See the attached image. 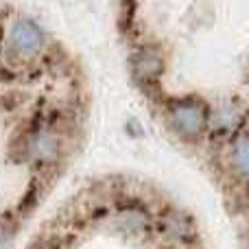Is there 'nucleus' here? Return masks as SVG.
<instances>
[{
    "label": "nucleus",
    "instance_id": "5",
    "mask_svg": "<svg viewBox=\"0 0 249 249\" xmlns=\"http://www.w3.org/2000/svg\"><path fill=\"white\" fill-rule=\"evenodd\" d=\"M116 228L121 230L124 236H131V238H142L151 228V221L149 214H146L144 208L140 206H123L116 214Z\"/></svg>",
    "mask_w": 249,
    "mask_h": 249
},
{
    "label": "nucleus",
    "instance_id": "1",
    "mask_svg": "<svg viewBox=\"0 0 249 249\" xmlns=\"http://www.w3.org/2000/svg\"><path fill=\"white\" fill-rule=\"evenodd\" d=\"M168 118L171 127L184 140H199L208 127V107L203 101L195 99H177L168 103Z\"/></svg>",
    "mask_w": 249,
    "mask_h": 249
},
{
    "label": "nucleus",
    "instance_id": "3",
    "mask_svg": "<svg viewBox=\"0 0 249 249\" xmlns=\"http://www.w3.org/2000/svg\"><path fill=\"white\" fill-rule=\"evenodd\" d=\"M131 68H133V77L138 79V83L153 86V83H158L160 74L164 72V57L158 48L142 46L133 53Z\"/></svg>",
    "mask_w": 249,
    "mask_h": 249
},
{
    "label": "nucleus",
    "instance_id": "9",
    "mask_svg": "<svg viewBox=\"0 0 249 249\" xmlns=\"http://www.w3.org/2000/svg\"><path fill=\"white\" fill-rule=\"evenodd\" d=\"M166 249H190V247H175V245H171V247H166Z\"/></svg>",
    "mask_w": 249,
    "mask_h": 249
},
{
    "label": "nucleus",
    "instance_id": "8",
    "mask_svg": "<svg viewBox=\"0 0 249 249\" xmlns=\"http://www.w3.org/2000/svg\"><path fill=\"white\" fill-rule=\"evenodd\" d=\"M39 201V193H37V186L31 184V188L26 190V195L22 197V203H20V212L22 214H29Z\"/></svg>",
    "mask_w": 249,
    "mask_h": 249
},
{
    "label": "nucleus",
    "instance_id": "4",
    "mask_svg": "<svg viewBox=\"0 0 249 249\" xmlns=\"http://www.w3.org/2000/svg\"><path fill=\"white\" fill-rule=\"evenodd\" d=\"M44 35L31 20H18L11 29V48L20 57H33L42 51Z\"/></svg>",
    "mask_w": 249,
    "mask_h": 249
},
{
    "label": "nucleus",
    "instance_id": "7",
    "mask_svg": "<svg viewBox=\"0 0 249 249\" xmlns=\"http://www.w3.org/2000/svg\"><path fill=\"white\" fill-rule=\"evenodd\" d=\"M230 171L241 181H249V133L234 142L230 151Z\"/></svg>",
    "mask_w": 249,
    "mask_h": 249
},
{
    "label": "nucleus",
    "instance_id": "6",
    "mask_svg": "<svg viewBox=\"0 0 249 249\" xmlns=\"http://www.w3.org/2000/svg\"><path fill=\"white\" fill-rule=\"evenodd\" d=\"M61 149V140L57 133L53 131H37L33 136V146H31V153L39 160V162H53L57 160Z\"/></svg>",
    "mask_w": 249,
    "mask_h": 249
},
{
    "label": "nucleus",
    "instance_id": "2",
    "mask_svg": "<svg viewBox=\"0 0 249 249\" xmlns=\"http://www.w3.org/2000/svg\"><path fill=\"white\" fill-rule=\"evenodd\" d=\"M162 232L175 247H190L193 249L195 241L199 238L197 223L193 216L186 214L184 210H168L162 219Z\"/></svg>",
    "mask_w": 249,
    "mask_h": 249
}]
</instances>
